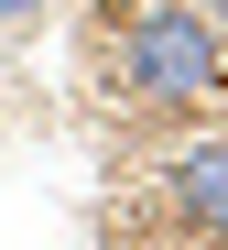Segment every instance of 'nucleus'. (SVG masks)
<instances>
[{
  "label": "nucleus",
  "instance_id": "3",
  "mask_svg": "<svg viewBox=\"0 0 228 250\" xmlns=\"http://www.w3.org/2000/svg\"><path fill=\"white\" fill-rule=\"evenodd\" d=\"M33 11H43V0H0V22H33Z\"/></svg>",
  "mask_w": 228,
  "mask_h": 250
},
{
  "label": "nucleus",
  "instance_id": "2",
  "mask_svg": "<svg viewBox=\"0 0 228 250\" xmlns=\"http://www.w3.org/2000/svg\"><path fill=\"white\" fill-rule=\"evenodd\" d=\"M174 218L185 229H228V142H196L174 163Z\"/></svg>",
  "mask_w": 228,
  "mask_h": 250
},
{
  "label": "nucleus",
  "instance_id": "4",
  "mask_svg": "<svg viewBox=\"0 0 228 250\" xmlns=\"http://www.w3.org/2000/svg\"><path fill=\"white\" fill-rule=\"evenodd\" d=\"M196 11H207V22H217V33H228V0H196Z\"/></svg>",
  "mask_w": 228,
  "mask_h": 250
},
{
  "label": "nucleus",
  "instance_id": "1",
  "mask_svg": "<svg viewBox=\"0 0 228 250\" xmlns=\"http://www.w3.org/2000/svg\"><path fill=\"white\" fill-rule=\"evenodd\" d=\"M217 65H228V33L196 11V0H142L120 33V76L142 87L152 109H196L217 87Z\"/></svg>",
  "mask_w": 228,
  "mask_h": 250
}]
</instances>
